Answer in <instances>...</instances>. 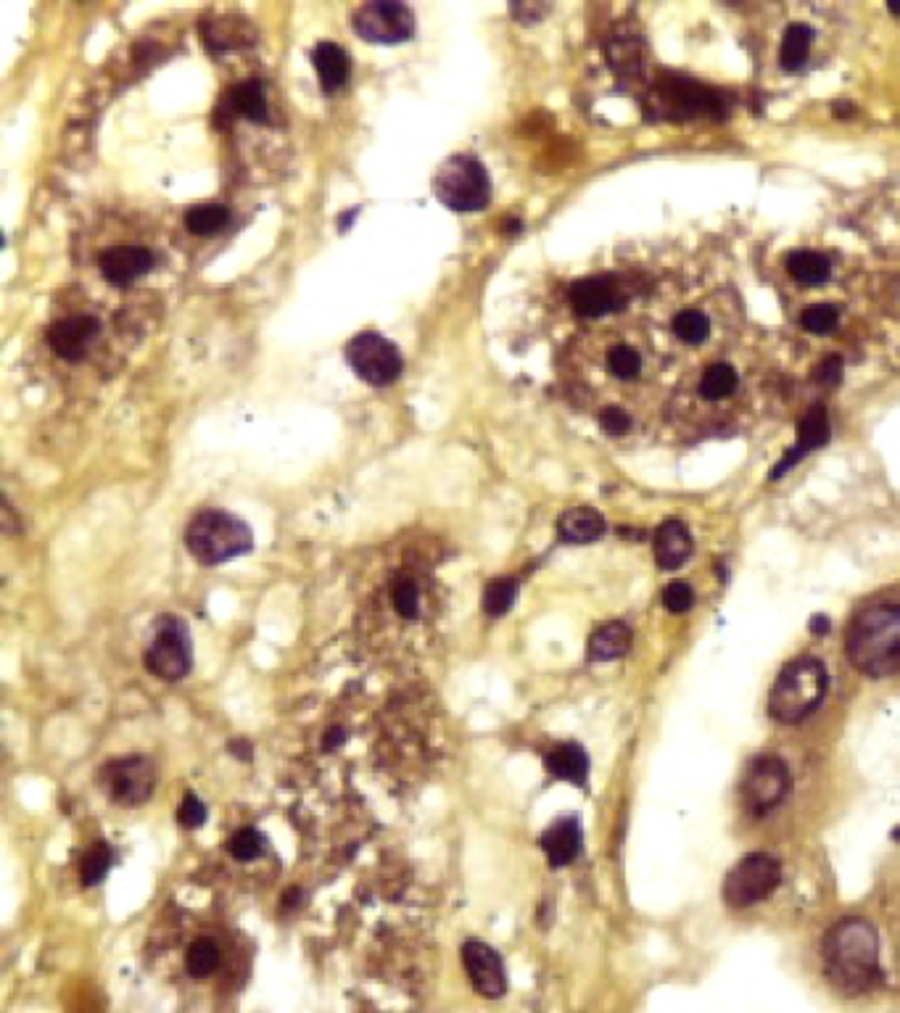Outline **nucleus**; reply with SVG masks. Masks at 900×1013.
<instances>
[{
  "label": "nucleus",
  "instance_id": "dca6fc26",
  "mask_svg": "<svg viewBox=\"0 0 900 1013\" xmlns=\"http://www.w3.org/2000/svg\"><path fill=\"white\" fill-rule=\"evenodd\" d=\"M829 438H832V425H829L827 409L821 407V404H816V407L808 409L803 415V420H800L798 441L784 452L782 460L776 462V467L769 475L771 481L784 478V475L790 473L792 467L798 465L803 457H808V454L816 452V449H824V446L829 444Z\"/></svg>",
  "mask_w": 900,
  "mask_h": 1013
},
{
  "label": "nucleus",
  "instance_id": "58836bf2",
  "mask_svg": "<svg viewBox=\"0 0 900 1013\" xmlns=\"http://www.w3.org/2000/svg\"><path fill=\"white\" fill-rule=\"evenodd\" d=\"M206 816H209V810H206L204 802L198 800V795L188 792L180 802V810H177V824L183 829H201L206 824Z\"/></svg>",
  "mask_w": 900,
  "mask_h": 1013
},
{
  "label": "nucleus",
  "instance_id": "cd10ccee",
  "mask_svg": "<svg viewBox=\"0 0 900 1013\" xmlns=\"http://www.w3.org/2000/svg\"><path fill=\"white\" fill-rule=\"evenodd\" d=\"M227 225H230V209L222 204L206 201V204H196L185 212V227H188V233L201 235V238L222 233Z\"/></svg>",
  "mask_w": 900,
  "mask_h": 1013
},
{
  "label": "nucleus",
  "instance_id": "39448f33",
  "mask_svg": "<svg viewBox=\"0 0 900 1013\" xmlns=\"http://www.w3.org/2000/svg\"><path fill=\"white\" fill-rule=\"evenodd\" d=\"M45 343L53 357L66 365H85L98 357V351L106 343V320L88 304L85 307L66 304L64 312L53 314L51 325L45 330Z\"/></svg>",
  "mask_w": 900,
  "mask_h": 1013
},
{
  "label": "nucleus",
  "instance_id": "c756f323",
  "mask_svg": "<svg viewBox=\"0 0 900 1013\" xmlns=\"http://www.w3.org/2000/svg\"><path fill=\"white\" fill-rule=\"evenodd\" d=\"M114 860H117V855H114V847H111L109 842H103V839L93 842V845L88 847V853L82 855L80 860L82 887H96V884H101L103 879L109 876Z\"/></svg>",
  "mask_w": 900,
  "mask_h": 1013
},
{
  "label": "nucleus",
  "instance_id": "f8f14e48",
  "mask_svg": "<svg viewBox=\"0 0 900 1013\" xmlns=\"http://www.w3.org/2000/svg\"><path fill=\"white\" fill-rule=\"evenodd\" d=\"M354 32L373 45H399L415 35V14L404 3L373 0L352 14Z\"/></svg>",
  "mask_w": 900,
  "mask_h": 1013
},
{
  "label": "nucleus",
  "instance_id": "a211bd4d",
  "mask_svg": "<svg viewBox=\"0 0 900 1013\" xmlns=\"http://www.w3.org/2000/svg\"><path fill=\"white\" fill-rule=\"evenodd\" d=\"M425 581L415 568H396V573L388 578L386 597L388 605L402 620H418L423 615L425 602Z\"/></svg>",
  "mask_w": 900,
  "mask_h": 1013
},
{
  "label": "nucleus",
  "instance_id": "412c9836",
  "mask_svg": "<svg viewBox=\"0 0 900 1013\" xmlns=\"http://www.w3.org/2000/svg\"><path fill=\"white\" fill-rule=\"evenodd\" d=\"M692 557V536L681 520H666L655 531V562L660 570H679Z\"/></svg>",
  "mask_w": 900,
  "mask_h": 1013
},
{
  "label": "nucleus",
  "instance_id": "b1692460",
  "mask_svg": "<svg viewBox=\"0 0 900 1013\" xmlns=\"http://www.w3.org/2000/svg\"><path fill=\"white\" fill-rule=\"evenodd\" d=\"M631 649V628L621 620H610L605 626H600L589 636V647H586V655L592 663H613V660H621L623 655H629Z\"/></svg>",
  "mask_w": 900,
  "mask_h": 1013
},
{
  "label": "nucleus",
  "instance_id": "4c0bfd02",
  "mask_svg": "<svg viewBox=\"0 0 900 1013\" xmlns=\"http://www.w3.org/2000/svg\"><path fill=\"white\" fill-rule=\"evenodd\" d=\"M663 605H666L668 613L674 615L689 613L692 605H695V591H692L689 584H684V581H674V584H668L666 589H663Z\"/></svg>",
  "mask_w": 900,
  "mask_h": 1013
},
{
  "label": "nucleus",
  "instance_id": "e433bc0d",
  "mask_svg": "<svg viewBox=\"0 0 900 1013\" xmlns=\"http://www.w3.org/2000/svg\"><path fill=\"white\" fill-rule=\"evenodd\" d=\"M631 425H634V420H631L629 409H623L621 404H605V407L600 409V428L605 430L610 438L626 436L631 430Z\"/></svg>",
  "mask_w": 900,
  "mask_h": 1013
},
{
  "label": "nucleus",
  "instance_id": "7c9ffc66",
  "mask_svg": "<svg viewBox=\"0 0 900 1013\" xmlns=\"http://www.w3.org/2000/svg\"><path fill=\"white\" fill-rule=\"evenodd\" d=\"M642 354L631 343L615 341L605 349V370L615 380H637L642 375Z\"/></svg>",
  "mask_w": 900,
  "mask_h": 1013
},
{
  "label": "nucleus",
  "instance_id": "c03bdc74",
  "mask_svg": "<svg viewBox=\"0 0 900 1013\" xmlns=\"http://www.w3.org/2000/svg\"><path fill=\"white\" fill-rule=\"evenodd\" d=\"M344 744H346V729H341V726H330V729L325 731V737H322V750L325 752L338 750V747H344Z\"/></svg>",
  "mask_w": 900,
  "mask_h": 1013
},
{
  "label": "nucleus",
  "instance_id": "4be33fe9",
  "mask_svg": "<svg viewBox=\"0 0 900 1013\" xmlns=\"http://www.w3.org/2000/svg\"><path fill=\"white\" fill-rule=\"evenodd\" d=\"M605 518L594 507H571L557 520V536L563 544H592L605 536Z\"/></svg>",
  "mask_w": 900,
  "mask_h": 1013
},
{
  "label": "nucleus",
  "instance_id": "6e6552de",
  "mask_svg": "<svg viewBox=\"0 0 900 1013\" xmlns=\"http://www.w3.org/2000/svg\"><path fill=\"white\" fill-rule=\"evenodd\" d=\"M346 362L359 380H365L367 386L373 388L394 386L404 372L402 351L396 349V343L373 330L357 333L346 343Z\"/></svg>",
  "mask_w": 900,
  "mask_h": 1013
},
{
  "label": "nucleus",
  "instance_id": "7ed1b4c3",
  "mask_svg": "<svg viewBox=\"0 0 900 1013\" xmlns=\"http://www.w3.org/2000/svg\"><path fill=\"white\" fill-rule=\"evenodd\" d=\"M827 686V668L816 657H798L776 678L769 697V715L782 726L805 721L821 705Z\"/></svg>",
  "mask_w": 900,
  "mask_h": 1013
},
{
  "label": "nucleus",
  "instance_id": "79ce46f5",
  "mask_svg": "<svg viewBox=\"0 0 900 1013\" xmlns=\"http://www.w3.org/2000/svg\"><path fill=\"white\" fill-rule=\"evenodd\" d=\"M304 900H307V892H304V887H288L286 895L280 897V911L283 913H291V911H299L301 905H304Z\"/></svg>",
  "mask_w": 900,
  "mask_h": 1013
},
{
  "label": "nucleus",
  "instance_id": "ddd939ff",
  "mask_svg": "<svg viewBox=\"0 0 900 1013\" xmlns=\"http://www.w3.org/2000/svg\"><path fill=\"white\" fill-rule=\"evenodd\" d=\"M159 264V254L143 241H114L96 254V270L111 288H130L148 277Z\"/></svg>",
  "mask_w": 900,
  "mask_h": 1013
},
{
  "label": "nucleus",
  "instance_id": "f3484780",
  "mask_svg": "<svg viewBox=\"0 0 900 1013\" xmlns=\"http://www.w3.org/2000/svg\"><path fill=\"white\" fill-rule=\"evenodd\" d=\"M581 824L576 816H563L552 821V824L544 829V834L539 837V847H542L544 858L552 868H565L571 866L573 860L579 858L581 853Z\"/></svg>",
  "mask_w": 900,
  "mask_h": 1013
},
{
  "label": "nucleus",
  "instance_id": "bb28decb",
  "mask_svg": "<svg viewBox=\"0 0 900 1013\" xmlns=\"http://www.w3.org/2000/svg\"><path fill=\"white\" fill-rule=\"evenodd\" d=\"M204 40L212 51H230V48L251 43V27L235 19H214L204 24Z\"/></svg>",
  "mask_w": 900,
  "mask_h": 1013
},
{
  "label": "nucleus",
  "instance_id": "ea45409f",
  "mask_svg": "<svg viewBox=\"0 0 900 1013\" xmlns=\"http://www.w3.org/2000/svg\"><path fill=\"white\" fill-rule=\"evenodd\" d=\"M842 370H845V362H842L840 354H829V357L821 359V365L816 367L813 378L816 383L824 388H837L842 380Z\"/></svg>",
  "mask_w": 900,
  "mask_h": 1013
},
{
  "label": "nucleus",
  "instance_id": "c85d7f7f",
  "mask_svg": "<svg viewBox=\"0 0 900 1013\" xmlns=\"http://www.w3.org/2000/svg\"><path fill=\"white\" fill-rule=\"evenodd\" d=\"M518 589H520L518 578L513 576L491 578L489 584L483 586L481 599L483 613L489 615V618H502V615L510 613L515 605V599H518Z\"/></svg>",
  "mask_w": 900,
  "mask_h": 1013
},
{
  "label": "nucleus",
  "instance_id": "a19ab883",
  "mask_svg": "<svg viewBox=\"0 0 900 1013\" xmlns=\"http://www.w3.org/2000/svg\"><path fill=\"white\" fill-rule=\"evenodd\" d=\"M549 6L544 3H520V6H513V14L518 16V22L523 24H534L542 22V16L547 14Z\"/></svg>",
  "mask_w": 900,
  "mask_h": 1013
},
{
  "label": "nucleus",
  "instance_id": "a18cd8bd",
  "mask_svg": "<svg viewBox=\"0 0 900 1013\" xmlns=\"http://www.w3.org/2000/svg\"><path fill=\"white\" fill-rule=\"evenodd\" d=\"M808 626H811V634L816 636H827L832 631V623H829L827 615H813Z\"/></svg>",
  "mask_w": 900,
  "mask_h": 1013
},
{
  "label": "nucleus",
  "instance_id": "2eb2a0df",
  "mask_svg": "<svg viewBox=\"0 0 900 1013\" xmlns=\"http://www.w3.org/2000/svg\"><path fill=\"white\" fill-rule=\"evenodd\" d=\"M462 963L478 995L499 1000L507 992V974L502 955L481 940H468L462 945Z\"/></svg>",
  "mask_w": 900,
  "mask_h": 1013
},
{
  "label": "nucleus",
  "instance_id": "a878e982",
  "mask_svg": "<svg viewBox=\"0 0 900 1013\" xmlns=\"http://www.w3.org/2000/svg\"><path fill=\"white\" fill-rule=\"evenodd\" d=\"M813 45V30L808 24H790L782 37V48H779V64L784 72H800L808 64Z\"/></svg>",
  "mask_w": 900,
  "mask_h": 1013
},
{
  "label": "nucleus",
  "instance_id": "f704fd0d",
  "mask_svg": "<svg viewBox=\"0 0 900 1013\" xmlns=\"http://www.w3.org/2000/svg\"><path fill=\"white\" fill-rule=\"evenodd\" d=\"M674 333L689 346H700L710 336V320L700 309H684L674 317Z\"/></svg>",
  "mask_w": 900,
  "mask_h": 1013
},
{
  "label": "nucleus",
  "instance_id": "4468645a",
  "mask_svg": "<svg viewBox=\"0 0 900 1013\" xmlns=\"http://www.w3.org/2000/svg\"><path fill=\"white\" fill-rule=\"evenodd\" d=\"M573 309L584 320H602L613 312H621L626 307V291L613 275H597L584 277L579 283L571 285L568 293Z\"/></svg>",
  "mask_w": 900,
  "mask_h": 1013
},
{
  "label": "nucleus",
  "instance_id": "1a4fd4ad",
  "mask_svg": "<svg viewBox=\"0 0 900 1013\" xmlns=\"http://www.w3.org/2000/svg\"><path fill=\"white\" fill-rule=\"evenodd\" d=\"M101 789L119 808H138L151 800L156 789V766L146 755H125L109 760L98 771Z\"/></svg>",
  "mask_w": 900,
  "mask_h": 1013
},
{
  "label": "nucleus",
  "instance_id": "0eeeda50",
  "mask_svg": "<svg viewBox=\"0 0 900 1013\" xmlns=\"http://www.w3.org/2000/svg\"><path fill=\"white\" fill-rule=\"evenodd\" d=\"M146 671L161 681H183L193 671V639L183 620L164 615L154 623V636L143 655Z\"/></svg>",
  "mask_w": 900,
  "mask_h": 1013
},
{
  "label": "nucleus",
  "instance_id": "37998d69",
  "mask_svg": "<svg viewBox=\"0 0 900 1013\" xmlns=\"http://www.w3.org/2000/svg\"><path fill=\"white\" fill-rule=\"evenodd\" d=\"M227 752H230V755H235V758L241 760V763H249V760L254 758V744H251L249 739H241V737L230 739V742H227Z\"/></svg>",
  "mask_w": 900,
  "mask_h": 1013
},
{
  "label": "nucleus",
  "instance_id": "20e7f679",
  "mask_svg": "<svg viewBox=\"0 0 900 1013\" xmlns=\"http://www.w3.org/2000/svg\"><path fill=\"white\" fill-rule=\"evenodd\" d=\"M185 547L201 565H222L254 549V533L225 510H204L185 528Z\"/></svg>",
  "mask_w": 900,
  "mask_h": 1013
},
{
  "label": "nucleus",
  "instance_id": "49530a36",
  "mask_svg": "<svg viewBox=\"0 0 900 1013\" xmlns=\"http://www.w3.org/2000/svg\"><path fill=\"white\" fill-rule=\"evenodd\" d=\"M832 111H835V117L848 119V117H853V114H856V106H853V103H848V101H837V103H832Z\"/></svg>",
  "mask_w": 900,
  "mask_h": 1013
},
{
  "label": "nucleus",
  "instance_id": "473e14b6",
  "mask_svg": "<svg viewBox=\"0 0 900 1013\" xmlns=\"http://www.w3.org/2000/svg\"><path fill=\"white\" fill-rule=\"evenodd\" d=\"M740 386V378H737V370H734L729 362H716L710 365L703 375V383H700V394L710 401H721L726 396H732Z\"/></svg>",
  "mask_w": 900,
  "mask_h": 1013
},
{
  "label": "nucleus",
  "instance_id": "09e8293b",
  "mask_svg": "<svg viewBox=\"0 0 900 1013\" xmlns=\"http://www.w3.org/2000/svg\"><path fill=\"white\" fill-rule=\"evenodd\" d=\"M893 837H895V839H898V842H900V826H898V829H895V831H893Z\"/></svg>",
  "mask_w": 900,
  "mask_h": 1013
},
{
  "label": "nucleus",
  "instance_id": "f03ea898",
  "mask_svg": "<svg viewBox=\"0 0 900 1013\" xmlns=\"http://www.w3.org/2000/svg\"><path fill=\"white\" fill-rule=\"evenodd\" d=\"M845 649L853 668L869 678H890L900 673V607H866L850 620Z\"/></svg>",
  "mask_w": 900,
  "mask_h": 1013
},
{
  "label": "nucleus",
  "instance_id": "de8ad7c7",
  "mask_svg": "<svg viewBox=\"0 0 900 1013\" xmlns=\"http://www.w3.org/2000/svg\"><path fill=\"white\" fill-rule=\"evenodd\" d=\"M887 8H890V14L900 16V3H895V0H890V3H887Z\"/></svg>",
  "mask_w": 900,
  "mask_h": 1013
},
{
  "label": "nucleus",
  "instance_id": "9d476101",
  "mask_svg": "<svg viewBox=\"0 0 900 1013\" xmlns=\"http://www.w3.org/2000/svg\"><path fill=\"white\" fill-rule=\"evenodd\" d=\"M782 882L779 860L766 853H753L742 858L724 879V900L732 908H750L763 903Z\"/></svg>",
  "mask_w": 900,
  "mask_h": 1013
},
{
  "label": "nucleus",
  "instance_id": "393cba45",
  "mask_svg": "<svg viewBox=\"0 0 900 1013\" xmlns=\"http://www.w3.org/2000/svg\"><path fill=\"white\" fill-rule=\"evenodd\" d=\"M787 272L800 285H824L832 275V259L821 251L798 248L787 256Z\"/></svg>",
  "mask_w": 900,
  "mask_h": 1013
},
{
  "label": "nucleus",
  "instance_id": "6ab92c4d",
  "mask_svg": "<svg viewBox=\"0 0 900 1013\" xmlns=\"http://www.w3.org/2000/svg\"><path fill=\"white\" fill-rule=\"evenodd\" d=\"M222 111L230 117H243L249 122L264 124L270 122V95L262 80H243L235 88L227 90Z\"/></svg>",
  "mask_w": 900,
  "mask_h": 1013
},
{
  "label": "nucleus",
  "instance_id": "5701e85b",
  "mask_svg": "<svg viewBox=\"0 0 900 1013\" xmlns=\"http://www.w3.org/2000/svg\"><path fill=\"white\" fill-rule=\"evenodd\" d=\"M544 768H547L555 779L576 784V787H584L586 779H589V755H586L584 747L576 742L557 744L555 750H549L547 755H544Z\"/></svg>",
  "mask_w": 900,
  "mask_h": 1013
},
{
  "label": "nucleus",
  "instance_id": "423d86ee",
  "mask_svg": "<svg viewBox=\"0 0 900 1013\" xmlns=\"http://www.w3.org/2000/svg\"><path fill=\"white\" fill-rule=\"evenodd\" d=\"M433 193L441 204L457 214L481 212L491 201L489 172L476 156H449L433 177Z\"/></svg>",
  "mask_w": 900,
  "mask_h": 1013
},
{
  "label": "nucleus",
  "instance_id": "9b49d317",
  "mask_svg": "<svg viewBox=\"0 0 900 1013\" xmlns=\"http://www.w3.org/2000/svg\"><path fill=\"white\" fill-rule=\"evenodd\" d=\"M792 776L790 768L782 758L776 755H763L753 760V766L747 768V776L742 781V802H745L747 813L753 816H769L790 795Z\"/></svg>",
  "mask_w": 900,
  "mask_h": 1013
},
{
  "label": "nucleus",
  "instance_id": "f257e3e1",
  "mask_svg": "<svg viewBox=\"0 0 900 1013\" xmlns=\"http://www.w3.org/2000/svg\"><path fill=\"white\" fill-rule=\"evenodd\" d=\"M827 974L837 990L858 995L877 982L879 937L866 919L837 921L824 937Z\"/></svg>",
  "mask_w": 900,
  "mask_h": 1013
},
{
  "label": "nucleus",
  "instance_id": "2f4dec72",
  "mask_svg": "<svg viewBox=\"0 0 900 1013\" xmlns=\"http://www.w3.org/2000/svg\"><path fill=\"white\" fill-rule=\"evenodd\" d=\"M222 953L220 945L209 937H198L196 942H191V948L185 953V969L193 979H206L212 977L214 971L220 969Z\"/></svg>",
  "mask_w": 900,
  "mask_h": 1013
},
{
  "label": "nucleus",
  "instance_id": "c9c22d12",
  "mask_svg": "<svg viewBox=\"0 0 900 1013\" xmlns=\"http://www.w3.org/2000/svg\"><path fill=\"white\" fill-rule=\"evenodd\" d=\"M800 325L813 336H827L840 325V309L832 304H813L800 314Z\"/></svg>",
  "mask_w": 900,
  "mask_h": 1013
},
{
  "label": "nucleus",
  "instance_id": "aec40b11",
  "mask_svg": "<svg viewBox=\"0 0 900 1013\" xmlns=\"http://www.w3.org/2000/svg\"><path fill=\"white\" fill-rule=\"evenodd\" d=\"M312 66H315L317 77H320L322 90L328 95L338 93L349 82V77H352V61H349L344 48L333 43V40H320L312 48Z\"/></svg>",
  "mask_w": 900,
  "mask_h": 1013
},
{
  "label": "nucleus",
  "instance_id": "72a5a7b5",
  "mask_svg": "<svg viewBox=\"0 0 900 1013\" xmlns=\"http://www.w3.org/2000/svg\"><path fill=\"white\" fill-rule=\"evenodd\" d=\"M267 845H270V842H267V837H264L259 829H254V826L238 829L233 837L225 842L227 853L233 855L235 860H241V863H249V860L262 858V855L267 853Z\"/></svg>",
  "mask_w": 900,
  "mask_h": 1013
}]
</instances>
